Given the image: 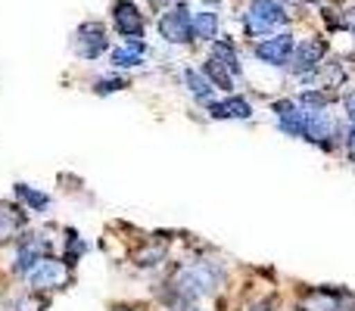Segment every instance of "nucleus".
<instances>
[{"mask_svg": "<svg viewBox=\"0 0 355 311\" xmlns=\"http://www.w3.org/2000/svg\"><path fill=\"white\" fill-rule=\"evenodd\" d=\"M162 262H166V249H162L159 243L137 252V268H156V265H162Z\"/></svg>", "mask_w": 355, "mask_h": 311, "instance_id": "22", "label": "nucleus"}, {"mask_svg": "<svg viewBox=\"0 0 355 311\" xmlns=\"http://www.w3.org/2000/svg\"><path fill=\"white\" fill-rule=\"evenodd\" d=\"M202 75H206V78L225 94H231L234 87H237V78H234V75L227 72L218 60H212V56H206V62H202Z\"/></svg>", "mask_w": 355, "mask_h": 311, "instance_id": "19", "label": "nucleus"}, {"mask_svg": "<svg viewBox=\"0 0 355 311\" xmlns=\"http://www.w3.org/2000/svg\"><path fill=\"white\" fill-rule=\"evenodd\" d=\"M346 156L355 162V125L349 122V131H346Z\"/></svg>", "mask_w": 355, "mask_h": 311, "instance_id": "26", "label": "nucleus"}, {"mask_svg": "<svg viewBox=\"0 0 355 311\" xmlns=\"http://www.w3.org/2000/svg\"><path fill=\"white\" fill-rule=\"evenodd\" d=\"M200 3H202V6H209V10H218L221 0H200Z\"/></svg>", "mask_w": 355, "mask_h": 311, "instance_id": "27", "label": "nucleus"}, {"mask_svg": "<svg viewBox=\"0 0 355 311\" xmlns=\"http://www.w3.org/2000/svg\"><path fill=\"white\" fill-rule=\"evenodd\" d=\"M156 35L168 47H190L193 44V10L187 6V0L156 16Z\"/></svg>", "mask_w": 355, "mask_h": 311, "instance_id": "6", "label": "nucleus"}, {"mask_svg": "<svg viewBox=\"0 0 355 311\" xmlns=\"http://www.w3.org/2000/svg\"><path fill=\"white\" fill-rule=\"evenodd\" d=\"M110 28L116 37L131 41V37H147V12L137 0H112L110 3Z\"/></svg>", "mask_w": 355, "mask_h": 311, "instance_id": "7", "label": "nucleus"}, {"mask_svg": "<svg viewBox=\"0 0 355 311\" xmlns=\"http://www.w3.org/2000/svg\"><path fill=\"white\" fill-rule=\"evenodd\" d=\"M69 44H72V53L78 56L81 62H97V60H103V56H110L112 35H110V28H106V22H100V19H85V22L75 25Z\"/></svg>", "mask_w": 355, "mask_h": 311, "instance_id": "4", "label": "nucleus"}, {"mask_svg": "<svg viewBox=\"0 0 355 311\" xmlns=\"http://www.w3.org/2000/svg\"><path fill=\"white\" fill-rule=\"evenodd\" d=\"M150 3V10L159 16V12H166V10H172V6H178V3H184V0H147Z\"/></svg>", "mask_w": 355, "mask_h": 311, "instance_id": "24", "label": "nucleus"}, {"mask_svg": "<svg viewBox=\"0 0 355 311\" xmlns=\"http://www.w3.org/2000/svg\"><path fill=\"white\" fill-rule=\"evenodd\" d=\"M290 22V10L284 6V0H250L240 16L246 37H268L271 31L284 28Z\"/></svg>", "mask_w": 355, "mask_h": 311, "instance_id": "3", "label": "nucleus"}, {"mask_svg": "<svg viewBox=\"0 0 355 311\" xmlns=\"http://www.w3.org/2000/svg\"><path fill=\"white\" fill-rule=\"evenodd\" d=\"M22 281H25V290H28V293L50 296V293H56V290L72 287V283H75V271L53 252V256H47L41 265H37V268H31Z\"/></svg>", "mask_w": 355, "mask_h": 311, "instance_id": "5", "label": "nucleus"}, {"mask_svg": "<svg viewBox=\"0 0 355 311\" xmlns=\"http://www.w3.org/2000/svg\"><path fill=\"white\" fill-rule=\"evenodd\" d=\"M293 50H296V37L290 35V31H281V35H271V37H259V41L252 44V56L275 69L287 66Z\"/></svg>", "mask_w": 355, "mask_h": 311, "instance_id": "8", "label": "nucleus"}, {"mask_svg": "<svg viewBox=\"0 0 355 311\" xmlns=\"http://www.w3.org/2000/svg\"><path fill=\"white\" fill-rule=\"evenodd\" d=\"M206 112H209V118H215V122H250L252 103L246 97H240V94H227L225 100L206 103Z\"/></svg>", "mask_w": 355, "mask_h": 311, "instance_id": "11", "label": "nucleus"}, {"mask_svg": "<svg viewBox=\"0 0 355 311\" xmlns=\"http://www.w3.org/2000/svg\"><path fill=\"white\" fill-rule=\"evenodd\" d=\"M302 106H312V109H327V106L334 103V94H327V91H302L300 97Z\"/></svg>", "mask_w": 355, "mask_h": 311, "instance_id": "23", "label": "nucleus"}, {"mask_svg": "<svg viewBox=\"0 0 355 311\" xmlns=\"http://www.w3.org/2000/svg\"><path fill=\"white\" fill-rule=\"evenodd\" d=\"M209 56L212 60H218L221 66L227 69V72L234 75V78L240 81V75H243V62H240V53H237V44L231 41V37H215L212 44H209Z\"/></svg>", "mask_w": 355, "mask_h": 311, "instance_id": "15", "label": "nucleus"}, {"mask_svg": "<svg viewBox=\"0 0 355 311\" xmlns=\"http://www.w3.org/2000/svg\"><path fill=\"white\" fill-rule=\"evenodd\" d=\"M302 311H355L352 308V296L340 293V290H312L302 299Z\"/></svg>", "mask_w": 355, "mask_h": 311, "instance_id": "13", "label": "nucleus"}, {"mask_svg": "<svg viewBox=\"0 0 355 311\" xmlns=\"http://www.w3.org/2000/svg\"><path fill=\"white\" fill-rule=\"evenodd\" d=\"M150 60V44L147 37H131V41H119L110 50V66L119 72H131V69H141Z\"/></svg>", "mask_w": 355, "mask_h": 311, "instance_id": "10", "label": "nucleus"}, {"mask_svg": "<svg viewBox=\"0 0 355 311\" xmlns=\"http://www.w3.org/2000/svg\"><path fill=\"white\" fill-rule=\"evenodd\" d=\"M62 249H60V258L69 265V268L75 271V265L85 258V252H87V243H85V237H81L75 227H62Z\"/></svg>", "mask_w": 355, "mask_h": 311, "instance_id": "18", "label": "nucleus"}, {"mask_svg": "<svg viewBox=\"0 0 355 311\" xmlns=\"http://www.w3.org/2000/svg\"><path fill=\"white\" fill-rule=\"evenodd\" d=\"M181 81H184V87H187V94L190 97L196 100V103H212L215 100V91H218V87L212 85V81L206 78V75H202V69H193V66H187L181 72Z\"/></svg>", "mask_w": 355, "mask_h": 311, "instance_id": "16", "label": "nucleus"}, {"mask_svg": "<svg viewBox=\"0 0 355 311\" xmlns=\"http://www.w3.org/2000/svg\"><path fill=\"white\" fill-rule=\"evenodd\" d=\"M47 308V296H37V293H19V296H10V299L0 305V311H44Z\"/></svg>", "mask_w": 355, "mask_h": 311, "instance_id": "21", "label": "nucleus"}, {"mask_svg": "<svg viewBox=\"0 0 355 311\" xmlns=\"http://www.w3.org/2000/svg\"><path fill=\"white\" fill-rule=\"evenodd\" d=\"M327 53V41L324 37H309V41H296V50L290 56V72L300 75V78H309V75H318L321 60Z\"/></svg>", "mask_w": 355, "mask_h": 311, "instance_id": "9", "label": "nucleus"}, {"mask_svg": "<svg viewBox=\"0 0 355 311\" xmlns=\"http://www.w3.org/2000/svg\"><path fill=\"white\" fill-rule=\"evenodd\" d=\"M12 196H16L31 215H47L50 208H53V196L37 190V187H31V184H25V181L12 184Z\"/></svg>", "mask_w": 355, "mask_h": 311, "instance_id": "14", "label": "nucleus"}, {"mask_svg": "<svg viewBox=\"0 0 355 311\" xmlns=\"http://www.w3.org/2000/svg\"><path fill=\"white\" fill-rule=\"evenodd\" d=\"M181 311H202V308H196V302H190V305H184Z\"/></svg>", "mask_w": 355, "mask_h": 311, "instance_id": "30", "label": "nucleus"}, {"mask_svg": "<svg viewBox=\"0 0 355 311\" xmlns=\"http://www.w3.org/2000/svg\"><path fill=\"white\" fill-rule=\"evenodd\" d=\"M125 87H131V78L116 69V72H110V75H100V78H94L91 91L97 94V97H110V94H119V91H125Z\"/></svg>", "mask_w": 355, "mask_h": 311, "instance_id": "20", "label": "nucleus"}, {"mask_svg": "<svg viewBox=\"0 0 355 311\" xmlns=\"http://www.w3.org/2000/svg\"><path fill=\"white\" fill-rule=\"evenodd\" d=\"M221 283H225V271L215 262H209V258H200V262L178 265L168 287H172L184 302H202L206 296H212Z\"/></svg>", "mask_w": 355, "mask_h": 311, "instance_id": "1", "label": "nucleus"}, {"mask_svg": "<svg viewBox=\"0 0 355 311\" xmlns=\"http://www.w3.org/2000/svg\"><path fill=\"white\" fill-rule=\"evenodd\" d=\"M116 311H131V308H116Z\"/></svg>", "mask_w": 355, "mask_h": 311, "instance_id": "31", "label": "nucleus"}, {"mask_svg": "<svg viewBox=\"0 0 355 311\" xmlns=\"http://www.w3.org/2000/svg\"><path fill=\"white\" fill-rule=\"evenodd\" d=\"M246 311H271L268 302H259V305H252V308H246Z\"/></svg>", "mask_w": 355, "mask_h": 311, "instance_id": "28", "label": "nucleus"}, {"mask_svg": "<svg viewBox=\"0 0 355 311\" xmlns=\"http://www.w3.org/2000/svg\"><path fill=\"white\" fill-rule=\"evenodd\" d=\"M346 28H349L352 35H355V12H349V19H346Z\"/></svg>", "mask_w": 355, "mask_h": 311, "instance_id": "29", "label": "nucleus"}, {"mask_svg": "<svg viewBox=\"0 0 355 311\" xmlns=\"http://www.w3.org/2000/svg\"><path fill=\"white\" fill-rule=\"evenodd\" d=\"M53 252H56V243L47 231H28L25 227V231H19L10 240V274L25 277L31 268H37Z\"/></svg>", "mask_w": 355, "mask_h": 311, "instance_id": "2", "label": "nucleus"}, {"mask_svg": "<svg viewBox=\"0 0 355 311\" xmlns=\"http://www.w3.org/2000/svg\"><path fill=\"white\" fill-rule=\"evenodd\" d=\"M343 109H346V118H349V122L355 125V91H349L343 97Z\"/></svg>", "mask_w": 355, "mask_h": 311, "instance_id": "25", "label": "nucleus"}, {"mask_svg": "<svg viewBox=\"0 0 355 311\" xmlns=\"http://www.w3.org/2000/svg\"><path fill=\"white\" fill-rule=\"evenodd\" d=\"M215 37H221V16L209 6L193 12V41L200 44H212Z\"/></svg>", "mask_w": 355, "mask_h": 311, "instance_id": "17", "label": "nucleus"}, {"mask_svg": "<svg viewBox=\"0 0 355 311\" xmlns=\"http://www.w3.org/2000/svg\"><path fill=\"white\" fill-rule=\"evenodd\" d=\"M28 218H31V212L19 199H12V202L0 199V243H10L19 231H25Z\"/></svg>", "mask_w": 355, "mask_h": 311, "instance_id": "12", "label": "nucleus"}]
</instances>
